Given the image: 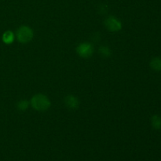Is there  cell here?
I'll return each mask as SVG.
<instances>
[{"label":"cell","mask_w":161,"mask_h":161,"mask_svg":"<svg viewBox=\"0 0 161 161\" xmlns=\"http://www.w3.org/2000/svg\"><path fill=\"white\" fill-rule=\"evenodd\" d=\"M104 23H105V28L112 32H116L122 29V23L120 20L113 16L107 17Z\"/></svg>","instance_id":"277c9868"},{"label":"cell","mask_w":161,"mask_h":161,"mask_svg":"<svg viewBox=\"0 0 161 161\" xmlns=\"http://www.w3.org/2000/svg\"><path fill=\"white\" fill-rule=\"evenodd\" d=\"M30 105L36 111L44 112L50 108L51 103L47 95L43 94H36L31 98Z\"/></svg>","instance_id":"6da1fadb"},{"label":"cell","mask_w":161,"mask_h":161,"mask_svg":"<svg viewBox=\"0 0 161 161\" xmlns=\"http://www.w3.org/2000/svg\"><path fill=\"white\" fill-rule=\"evenodd\" d=\"M64 104L69 108L72 110H75L80 107V101L78 97L72 94H69L64 97Z\"/></svg>","instance_id":"5b68a950"},{"label":"cell","mask_w":161,"mask_h":161,"mask_svg":"<svg viewBox=\"0 0 161 161\" xmlns=\"http://www.w3.org/2000/svg\"><path fill=\"white\" fill-rule=\"evenodd\" d=\"M76 52L82 58H91L94 53V47L90 42H82L76 47Z\"/></svg>","instance_id":"3957f363"},{"label":"cell","mask_w":161,"mask_h":161,"mask_svg":"<svg viewBox=\"0 0 161 161\" xmlns=\"http://www.w3.org/2000/svg\"><path fill=\"white\" fill-rule=\"evenodd\" d=\"M14 39H15V35L10 30H8V31H5L3 34V36H2V40L6 45L12 44L14 42Z\"/></svg>","instance_id":"8992f818"},{"label":"cell","mask_w":161,"mask_h":161,"mask_svg":"<svg viewBox=\"0 0 161 161\" xmlns=\"http://www.w3.org/2000/svg\"><path fill=\"white\" fill-rule=\"evenodd\" d=\"M29 105L30 102H28V100H25V99H22L17 102V108L19 111H25V110L28 109Z\"/></svg>","instance_id":"52a82bcc"},{"label":"cell","mask_w":161,"mask_h":161,"mask_svg":"<svg viewBox=\"0 0 161 161\" xmlns=\"http://www.w3.org/2000/svg\"><path fill=\"white\" fill-rule=\"evenodd\" d=\"M16 37L19 42L22 44H26L32 40L34 37V32L30 27L22 25L17 30Z\"/></svg>","instance_id":"7a4b0ae2"},{"label":"cell","mask_w":161,"mask_h":161,"mask_svg":"<svg viewBox=\"0 0 161 161\" xmlns=\"http://www.w3.org/2000/svg\"><path fill=\"white\" fill-rule=\"evenodd\" d=\"M151 124L152 126L157 130L161 129V117L159 116H153L151 119Z\"/></svg>","instance_id":"30bf717a"},{"label":"cell","mask_w":161,"mask_h":161,"mask_svg":"<svg viewBox=\"0 0 161 161\" xmlns=\"http://www.w3.org/2000/svg\"><path fill=\"white\" fill-rule=\"evenodd\" d=\"M98 52L102 56L105 57V58H108L112 55L111 50L107 46H101L98 49Z\"/></svg>","instance_id":"9c48e42d"},{"label":"cell","mask_w":161,"mask_h":161,"mask_svg":"<svg viewBox=\"0 0 161 161\" xmlns=\"http://www.w3.org/2000/svg\"><path fill=\"white\" fill-rule=\"evenodd\" d=\"M150 67L153 70H161V58H155L150 61Z\"/></svg>","instance_id":"ba28073f"}]
</instances>
